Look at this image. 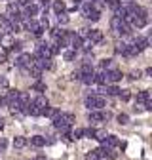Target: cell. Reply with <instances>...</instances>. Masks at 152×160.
Returning a JSON list of instances; mask_svg holds the SVG:
<instances>
[{
    "label": "cell",
    "instance_id": "6da1fadb",
    "mask_svg": "<svg viewBox=\"0 0 152 160\" xmlns=\"http://www.w3.org/2000/svg\"><path fill=\"white\" fill-rule=\"evenodd\" d=\"M23 27H25V31L32 32L34 36H42V32H44V29L40 27V23H38V21H34L32 17L25 19V21H23Z\"/></svg>",
    "mask_w": 152,
    "mask_h": 160
},
{
    "label": "cell",
    "instance_id": "7a4b0ae2",
    "mask_svg": "<svg viewBox=\"0 0 152 160\" xmlns=\"http://www.w3.org/2000/svg\"><path fill=\"white\" fill-rule=\"evenodd\" d=\"M32 61H34V55H31V53H21V55L17 57L15 65H17L19 69H29V67L32 65Z\"/></svg>",
    "mask_w": 152,
    "mask_h": 160
},
{
    "label": "cell",
    "instance_id": "3957f363",
    "mask_svg": "<svg viewBox=\"0 0 152 160\" xmlns=\"http://www.w3.org/2000/svg\"><path fill=\"white\" fill-rule=\"evenodd\" d=\"M88 40H89L91 44H99V42H103V32H101L99 29H89Z\"/></svg>",
    "mask_w": 152,
    "mask_h": 160
},
{
    "label": "cell",
    "instance_id": "277c9868",
    "mask_svg": "<svg viewBox=\"0 0 152 160\" xmlns=\"http://www.w3.org/2000/svg\"><path fill=\"white\" fill-rule=\"evenodd\" d=\"M133 48H135L139 53L143 52V50H146L148 48V38H143V36H137L135 40H133Z\"/></svg>",
    "mask_w": 152,
    "mask_h": 160
},
{
    "label": "cell",
    "instance_id": "5b68a950",
    "mask_svg": "<svg viewBox=\"0 0 152 160\" xmlns=\"http://www.w3.org/2000/svg\"><path fill=\"white\" fill-rule=\"evenodd\" d=\"M89 122H103V120H107L108 118V114L107 112H99V111H89Z\"/></svg>",
    "mask_w": 152,
    "mask_h": 160
},
{
    "label": "cell",
    "instance_id": "8992f818",
    "mask_svg": "<svg viewBox=\"0 0 152 160\" xmlns=\"http://www.w3.org/2000/svg\"><path fill=\"white\" fill-rule=\"evenodd\" d=\"M42 67H40V63H38L36 61V59H34V61H32V65L29 67V72H31V76H34V78H40L42 76Z\"/></svg>",
    "mask_w": 152,
    "mask_h": 160
},
{
    "label": "cell",
    "instance_id": "52a82bcc",
    "mask_svg": "<svg viewBox=\"0 0 152 160\" xmlns=\"http://www.w3.org/2000/svg\"><path fill=\"white\" fill-rule=\"evenodd\" d=\"M107 72V82H112V84H116L122 80V72L120 71H105Z\"/></svg>",
    "mask_w": 152,
    "mask_h": 160
},
{
    "label": "cell",
    "instance_id": "ba28073f",
    "mask_svg": "<svg viewBox=\"0 0 152 160\" xmlns=\"http://www.w3.org/2000/svg\"><path fill=\"white\" fill-rule=\"evenodd\" d=\"M86 107L89 109V111H97V93H89L88 97H86Z\"/></svg>",
    "mask_w": 152,
    "mask_h": 160
},
{
    "label": "cell",
    "instance_id": "9c48e42d",
    "mask_svg": "<svg viewBox=\"0 0 152 160\" xmlns=\"http://www.w3.org/2000/svg\"><path fill=\"white\" fill-rule=\"evenodd\" d=\"M31 145L32 147H38V149L44 147L46 145V137H42V135H32L31 137Z\"/></svg>",
    "mask_w": 152,
    "mask_h": 160
},
{
    "label": "cell",
    "instance_id": "30bf717a",
    "mask_svg": "<svg viewBox=\"0 0 152 160\" xmlns=\"http://www.w3.org/2000/svg\"><path fill=\"white\" fill-rule=\"evenodd\" d=\"M103 143H105V147H110V149H112V147H118V143H120V139H118L116 135H107Z\"/></svg>",
    "mask_w": 152,
    "mask_h": 160
},
{
    "label": "cell",
    "instance_id": "8fae6325",
    "mask_svg": "<svg viewBox=\"0 0 152 160\" xmlns=\"http://www.w3.org/2000/svg\"><path fill=\"white\" fill-rule=\"evenodd\" d=\"M93 82H97V84H107V72L105 69L101 72H93Z\"/></svg>",
    "mask_w": 152,
    "mask_h": 160
},
{
    "label": "cell",
    "instance_id": "7c38bea8",
    "mask_svg": "<svg viewBox=\"0 0 152 160\" xmlns=\"http://www.w3.org/2000/svg\"><path fill=\"white\" fill-rule=\"evenodd\" d=\"M84 17H88L89 21H99V19H101V12H99V10H95V8H91Z\"/></svg>",
    "mask_w": 152,
    "mask_h": 160
},
{
    "label": "cell",
    "instance_id": "4fadbf2b",
    "mask_svg": "<svg viewBox=\"0 0 152 160\" xmlns=\"http://www.w3.org/2000/svg\"><path fill=\"white\" fill-rule=\"evenodd\" d=\"M32 103H34L38 109H46V107H48V97H46V95H38Z\"/></svg>",
    "mask_w": 152,
    "mask_h": 160
},
{
    "label": "cell",
    "instance_id": "5bb4252c",
    "mask_svg": "<svg viewBox=\"0 0 152 160\" xmlns=\"http://www.w3.org/2000/svg\"><path fill=\"white\" fill-rule=\"evenodd\" d=\"M17 103H19V105H27V103H31L29 93H27V92H19V93H17Z\"/></svg>",
    "mask_w": 152,
    "mask_h": 160
},
{
    "label": "cell",
    "instance_id": "9a60e30c",
    "mask_svg": "<svg viewBox=\"0 0 152 160\" xmlns=\"http://www.w3.org/2000/svg\"><path fill=\"white\" fill-rule=\"evenodd\" d=\"M101 92H103V93H107V95H118V93H120V88L112 84V86H107V88H101Z\"/></svg>",
    "mask_w": 152,
    "mask_h": 160
},
{
    "label": "cell",
    "instance_id": "2e32d148",
    "mask_svg": "<svg viewBox=\"0 0 152 160\" xmlns=\"http://www.w3.org/2000/svg\"><path fill=\"white\" fill-rule=\"evenodd\" d=\"M148 99H150L148 90H143V92H139V93H137V101H135V103H146Z\"/></svg>",
    "mask_w": 152,
    "mask_h": 160
},
{
    "label": "cell",
    "instance_id": "e0dca14e",
    "mask_svg": "<svg viewBox=\"0 0 152 160\" xmlns=\"http://www.w3.org/2000/svg\"><path fill=\"white\" fill-rule=\"evenodd\" d=\"M27 143H29V141H27V137H21V135L13 139V147H15V149H23Z\"/></svg>",
    "mask_w": 152,
    "mask_h": 160
},
{
    "label": "cell",
    "instance_id": "ac0fdd59",
    "mask_svg": "<svg viewBox=\"0 0 152 160\" xmlns=\"http://www.w3.org/2000/svg\"><path fill=\"white\" fill-rule=\"evenodd\" d=\"M36 13H38V6H36V4H27L25 15H27V17H32V15H36Z\"/></svg>",
    "mask_w": 152,
    "mask_h": 160
},
{
    "label": "cell",
    "instance_id": "d6986e66",
    "mask_svg": "<svg viewBox=\"0 0 152 160\" xmlns=\"http://www.w3.org/2000/svg\"><path fill=\"white\" fill-rule=\"evenodd\" d=\"M53 12H55V13L65 12V2H63V0H57V2H53Z\"/></svg>",
    "mask_w": 152,
    "mask_h": 160
},
{
    "label": "cell",
    "instance_id": "ffe728a7",
    "mask_svg": "<svg viewBox=\"0 0 152 160\" xmlns=\"http://www.w3.org/2000/svg\"><path fill=\"white\" fill-rule=\"evenodd\" d=\"M126 50H127V44H126V42H118L116 48H114V52L120 53V55H126Z\"/></svg>",
    "mask_w": 152,
    "mask_h": 160
},
{
    "label": "cell",
    "instance_id": "44dd1931",
    "mask_svg": "<svg viewBox=\"0 0 152 160\" xmlns=\"http://www.w3.org/2000/svg\"><path fill=\"white\" fill-rule=\"evenodd\" d=\"M67 31H63V29H59V27H55V29H51V36H53V40H59L63 34H65Z\"/></svg>",
    "mask_w": 152,
    "mask_h": 160
},
{
    "label": "cell",
    "instance_id": "7402d4cb",
    "mask_svg": "<svg viewBox=\"0 0 152 160\" xmlns=\"http://www.w3.org/2000/svg\"><path fill=\"white\" fill-rule=\"evenodd\" d=\"M57 21H59L61 25H67V23H69V15H67V12L57 13Z\"/></svg>",
    "mask_w": 152,
    "mask_h": 160
},
{
    "label": "cell",
    "instance_id": "603a6c76",
    "mask_svg": "<svg viewBox=\"0 0 152 160\" xmlns=\"http://www.w3.org/2000/svg\"><path fill=\"white\" fill-rule=\"evenodd\" d=\"M105 137H107V132H103V130H95L93 139H97V141H105Z\"/></svg>",
    "mask_w": 152,
    "mask_h": 160
},
{
    "label": "cell",
    "instance_id": "cb8c5ba5",
    "mask_svg": "<svg viewBox=\"0 0 152 160\" xmlns=\"http://www.w3.org/2000/svg\"><path fill=\"white\" fill-rule=\"evenodd\" d=\"M103 2H105V6H108V8H112V10L120 8V0H103Z\"/></svg>",
    "mask_w": 152,
    "mask_h": 160
},
{
    "label": "cell",
    "instance_id": "d4e9b609",
    "mask_svg": "<svg viewBox=\"0 0 152 160\" xmlns=\"http://www.w3.org/2000/svg\"><path fill=\"white\" fill-rule=\"evenodd\" d=\"M0 40H2L4 48H6V50H10V46H12V42H13V40H12V36H10V34H6V36H0Z\"/></svg>",
    "mask_w": 152,
    "mask_h": 160
},
{
    "label": "cell",
    "instance_id": "484cf974",
    "mask_svg": "<svg viewBox=\"0 0 152 160\" xmlns=\"http://www.w3.org/2000/svg\"><path fill=\"white\" fill-rule=\"evenodd\" d=\"M63 57H65V61H72V59L76 57V52H74V50H67V52L63 53Z\"/></svg>",
    "mask_w": 152,
    "mask_h": 160
},
{
    "label": "cell",
    "instance_id": "4316f807",
    "mask_svg": "<svg viewBox=\"0 0 152 160\" xmlns=\"http://www.w3.org/2000/svg\"><path fill=\"white\" fill-rule=\"evenodd\" d=\"M93 72H95V71H93ZM93 72H89V74H82L80 80H82L84 84H91V82H93Z\"/></svg>",
    "mask_w": 152,
    "mask_h": 160
},
{
    "label": "cell",
    "instance_id": "83f0119b",
    "mask_svg": "<svg viewBox=\"0 0 152 160\" xmlns=\"http://www.w3.org/2000/svg\"><path fill=\"white\" fill-rule=\"evenodd\" d=\"M129 122V116L126 114V112H122V114H118V124H122V126H126Z\"/></svg>",
    "mask_w": 152,
    "mask_h": 160
},
{
    "label": "cell",
    "instance_id": "f1b7e54d",
    "mask_svg": "<svg viewBox=\"0 0 152 160\" xmlns=\"http://www.w3.org/2000/svg\"><path fill=\"white\" fill-rule=\"evenodd\" d=\"M70 135H72V139H74V137L80 139V137H84V130H82V128H76V130L70 132Z\"/></svg>",
    "mask_w": 152,
    "mask_h": 160
},
{
    "label": "cell",
    "instance_id": "f546056e",
    "mask_svg": "<svg viewBox=\"0 0 152 160\" xmlns=\"http://www.w3.org/2000/svg\"><path fill=\"white\" fill-rule=\"evenodd\" d=\"M120 97H122V101H129L131 99V93H129V90H120V93H118Z\"/></svg>",
    "mask_w": 152,
    "mask_h": 160
},
{
    "label": "cell",
    "instance_id": "4dcf8cb0",
    "mask_svg": "<svg viewBox=\"0 0 152 160\" xmlns=\"http://www.w3.org/2000/svg\"><path fill=\"white\" fill-rule=\"evenodd\" d=\"M48 50H50V53H51V55H57V53H59V46H57V42L50 44V46H48Z\"/></svg>",
    "mask_w": 152,
    "mask_h": 160
},
{
    "label": "cell",
    "instance_id": "1f68e13d",
    "mask_svg": "<svg viewBox=\"0 0 152 160\" xmlns=\"http://www.w3.org/2000/svg\"><path fill=\"white\" fill-rule=\"evenodd\" d=\"M34 92H40V93H42V92H46V84H44V82H40V80H38V82L34 84Z\"/></svg>",
    "mask_w": 152,
    "mask_h": 160
},
{
    "label": "cell",
    "instance_id": "d6a6232c",
    "mask_svg": "<svg viewBox=\"0 0 152 160\" xmlns=\"http://www.w3.org/2000/svg\"><path fill=\"white\" fill-rule=\"evenodd\" d=\"M21 48H23V42H12V46H10L12 52H21Z\"/></svg>",
    "mask_w": 152,
    "mask_h": 160
},
{
    "label": "cell",
    "instance_id": "836d02e7",
    "mask_svg": "<svg viewBox=\"0 0 152 160\" xmlns=\"http://www.w3.org/2000/svg\"><path fill=\"white\" fill-rule=\"evenodd\" d=\"M141 74H143L141 71H131V72H129V80H139Z\"/></svg>",
    "mask_w": 152,
    "mask_h": 160
},
{
    "label": "cell",
    "instance_id": "e575fe53",
    "mask_svg": "<svg viewBox=\"0 0 152 160\" xmlns=\"http://www.w3.org/2000/svg\"><path fill=\"white\" fill-rule=\"evenodd\" d=\"M0 88H4V90H8V88H10L8 78H6V76H0Z\"/></svg>",
    "mask_w": 152,
    "mask_h": 160
},
{
    "label": "cell",
    "instance_id": "d590c367",
    "mask_svg": "<svg viewBox=\"0 0 152 160\" xmlns=\"http://www.w3.org/2000/svg\"><path fill=\"white\" fill-rule=\"evenodd\" d=\"M110 65H112V59H103V61H101V69H107L108 71Z\"/></svg>",
    "mask_w": 152,
    "mask_h": 160
},
{
    "label": "cell",
    "instance_id": "8d00e7d4",
    "mask_svg": "<svg viewBox=\"0 0 152 160\" xmlns=\"http://www.w3.org/2000/svg\"><path fill=\"white\" fill-rule=\"evenodd\" d=\"M82 78V72H80V69L78 71H74L72 74H70V80H80Z\"/></svg>",
    "mask_w": 152,
    "mask_h": 160
},
{
    "label": "cell",
    "instance_id": "74e56055",
    "mask_svg": "<svg viewBox=\"0 0 152 160\" xmlns=\"http://www.w3.org/2000/svg\"><path fill=\"white\" fill-rule=\"evenodd\" d=\"M133 111H135V112L139 114V112H143V111H145V105H143V103H135V107H133Z\"/></svg>",
    "mask_w": 152,
    "mask_h": 160
},
{
    "label": "cell",
    "instance_id": "f35d334b",
    "mask_svg": "<svg viewBox=\"0 0 152 160\" xmlns=\"http://www.w3.org/2000/svg\"><path fill=\"white\" fill-rule=\"evenodd\" d=\"M93 133H95V128H88V130H84V135H86V137H91V139H93Z\"/></svg>",
    "mask_w": 152,
    "mask_h": 160
},
{
    "label": "cell",
    "instance_id": "ab89813d",
    "mask_svg": "<svg viewBox=\"0 0 152 160\" xmlns=\"http://www.w3.org/2000/svg\"><path fill=\"white\" fill-rule=\"evenodd\" d=\"M103 107H105V97L97 95V109H103Z\"/></svg>",
    "mask_w": 152,
    "mask_h": 160
},
{
    "label": "cell",
    "instance_id": "60d3db41",
    "mask_svg": "<svg viewBox=\"0 0 152 160\" xmlns=\"http://www.w3.org/2000/svg\"><path fill=\"white\" fill-rule=\"evenodd\" d=\"M107 156H108L110 160H116V156H118V154H116V152H114L112 149H108V152H107Z\"/></svg>",
    "mask_w": 152,
    "mask_h": 160
},
{
    "label": "cell",
    "instance_id": "b9f144b4",
    "mask_svg": "<svg viewBox=\"0 0 152 160\" xmlns=\"http://www.w3.org/2000/svg\"><path fill=\"white\" fill-rule=\"evenodd\" d=\"M13 4H17V6H27L29 0H13Z\"/></svg>",
    "mask_w": 152,
    "mask_h": 160
},
{
    "label": "cell",
    "instance_id": "7bdbcfd3",
    "mask_svg": "<svg viewBox=\"0 0 152 160\" xmlns=\"http://www.w3.org/2000/svg\"><path fill=\"white\" fill-rule=\"evenodd\" d=\"M6 57H8V52H0V63H4Z\"/></svg>",
    "mask_w": 152,
    "mask_h": 160
},
{
    "label": "cell",
    "instance_id": "ee69618b",
    "mask_svg": "<svg viewBox=\"0 0 152 160\" xmlns=\"http://www.w3.org/2000/svg\"><path fill=\"white\" fill-rule=\"evenodd\" d=\"M88 32H89V29H80V34H78V36L84 38V36H88Z\"/></svg>",
    "mask_w": 152,
    "mask_h": 160
},
{
    "label": "cell",
    "instance_id": "f6af8a7d",
    "mask_svg": "<svg viewBox=\"0 0 152 160\" xmlns=\"http://www.w3.org/2000/svg\"><path fill=\"white\" fill-rule=\"evenodd\" d=\"M40 2L44 4V12H46V10H48V6H50V2H51V0H40Z\"/></svg>",
    "mask_w": 152,
    "mask_h": 160
},
{
    "label": "cell",
    "instance_id": "bcb514c9",
    "mask_svg": "<svg viewBox=\"0 0 152 160\" xmlns=\"http://www.w3.org/2000/svg\"><path fill=\"white\" fill-rule=\"evenodd\" d=\"M82 2H84V0H74V10H76V8H78V6H80Z\"/></svg>",
    "mask_w": 152,
    "mask_h": 160
},
{
    "label": "cell",
    "instance_id": "7dc6e473",
    "mask_svg": "<svg viewBox=\"0 0 152 160\" xmlns=\"http://www.w3.org/2000/svg\"><path fill=\"white\" fill-rule=\"evenodd\" d=\"M36 160H46V156H44V154H38V156H36Z\"/></svg>",
    "mask_w": 152,
    "mask_h": 160
},
{
    "label": "cell",
    "instance_id": "c3c4849f",
    "mask_svg": "<svg viewBox=\"0 0 152 160\" xmlns=\"http://www.w3.org/2000/svg\"><path fill=\"white\" fill-rule=\"evenodd\" d=\"M2 128H4V120H2V118H0V130H2Z\"/></svg>",
    "mask_w": 152,
    "mask_h": 160
},
{
    "label": "cell",
    "instance_id": "681fc988",
    "mask_svg": "<svg viewBox=\"0 0 152 160\" xmlns=\"http://www.w3.org/2000/svg\"><path fill=\"white\" fill-rule=\"evenodd\" d=\"M126 2H131V0H126Z\"/></svg>",
    "mask_w": 152,
    "mask_h": 160
},
{
    "label": "cell",
    "instance_id": "f907efd6",
    "mask_svg": "<svg viewBox=\"0 0 152 160\" xmlns=\"http://www.w3.org/2000/svg\"><path fill=\"white\" fill-rule=\"evenodd\" d=\"M0 36H2V32H0Z\"/></svg>",
    "mask_w": 152,
    "mask_h": 160
}]
</instances>
